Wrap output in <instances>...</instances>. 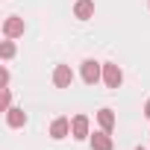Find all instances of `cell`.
<instances>
[{
  "label": "cell",
  "instance_id": "6da1fadb",
  "mask_svg": "<svg viewBox=\"0 0 150 150\" xmlns=\"http://www.w3.org/2000/svg\"><path fill=\"white\" fill-rule=\"evenodd\" d=\"M83 80H86L88 86H94L97 80H103V65L94 62V59H86V62H83Z\"/></svg>",
  "mask_w": 150,
  "mask_h": 150
},
{
  "label": "cell",
  "instance_id": "7a4b0ae2",
  "mask_svg": "<svg viewBox=\"0 0 150 150\" xmlns=\"http://www.w3.org/2000/svg\"><path fill=\"white\" fill-rule=\"evenodd\" d=\"M103 83H106L109 88H118V86L124 83V74H121V68H118L115 62H106V65H103Z\"/></svg>",
  "mask_w": 150,
  "mask_h": 150
},
{
  "label": "cell",
  "instance_id": "3957f363",
  "mask_svg": "<svg viewBox=\"0 0 150 150\" xmlns=\"http://www.w3.org/2000/svg\"><path fill=\"white\" fill-rule=\"evenodd\" d=\"M71 83H74L71 65H56V71H53V86H56V88H68Z\"/></svg>",
  "mask_w": 150,
  "mask_h": 150
},
{
  "label": "cell",
  "instance_id": "277c9868",
  "mask_svg": "<svg viewBox=\"0 0 150 150\" xmlns=\"http://www.w3.org/2000/svg\"><path fill=\"white\" fill-rule=\"evenodd\" d=\"M71 135L80 138V141L88 138V118H86V115H77V118L71 121Z\"/></svg>",
  "mask_w": 150,
  "mask_h": 150
},
{
  "label": "cell",
  "instance_id": "5b68a950",
  "mask_svg": "<svg viewBox=\"0 0 150 150\" xmlns=\"http://www.w3.org/2000/svg\"><path fill=\"white\" fill-rule=\"evenodd\" d=\"M50 135H53L56 141H62L65 135H71V121H68V118H56V121L50 124Z\"/></svg>",
  "mask_w": 150,
  "mask_h": 150
},
{
  "label": "cell",
  "instance_id": "8992f818",
  "mask_svg": "<svg viewBox=\"0 0 150 150\" xmlns=\"http://www.w3.org/2000/svg\"><path fill=\"white\" fill-rule=\"evenodd\" d=\"M3 33H6V38L24 35V21H21V18H6V21H3Z\"/></svg>",
  "mask_w": 150,
  "mask_h": 150
},
{
  "label": "cell",
  "instance_id": "52a82bcc",
  "mask_svg": "<svg viewBox=\"0 0 150 150\" xmlns=\"http://www.w3.org/2000/svg\"><path fill=\"white\" fill-rule=\"evenodd\" d=\"M74 15L80 21H88L94 15V0H77V3H74Z\"/></svg>",
  "mask_w": 150,
  "mask_h": 150
},
{
  "label": "cell",
  "instance_id": "ba28073f",
  "mask_svg": "<svg viewBox=\"0 0 150 150\" xmlns=\"http://www.w3.org/2000/svg\"><path fill=\"white\" fill-rule=\"evenodd\" d=\"M91 147H94V150H112L115 144H112V135L103 129V132H94V135H91Z\"/></svg>",
  "mask_w": 150,
  "mask_h": 150
},
{
  "label": "cell",
  "instance_id": "9c48e42d",
  "mask_svg": "<svg viewBox=\"0 0 150 150\" xmlns=\"http://www.w3.org/2000/svg\"><path fill=\"white\" fill-rule=\"evenodd\" d=\"M6 124H9V127H24V124H27V112L9 106V109H6Z\"/></svg>",
  "mask_w": 150,
  "mask_h": 150
},
{
  "label": "cell",
  "instance_id": "30bf717a",
  "mask_svg": "<svg viewBox=\"0 0 150 150\" xmlns=\"http://www.w3.org/2000/svg\"><path fill=\"white\" fill-rule=\"evenodd\" d=\"M97 124L109 132V129L115 127V112H112V109H100V112H97Z\"/></svg>",
  "mask_w": 150,
  "mask_h": 150
},
{
  "label": "cell",
  "instance_id": "8fae6325",
  "mask_svg": "<svg viewBox=\"0 0 150 150\" xmlns=\"http://www.w3.org/2000/svg\"><path fill=\"white\" fill-rule=\"evenodd\" d=\"M0 56H3V59H12V56H15V44H12V41H3V44H0Z\"/></svg>",
  "mask_w": 150,
  "mask_h": 150
},
{
  "label": "cell",
  "instance_id": "7c38bea8",
  "mask_svg": "<svg viewBox=\"0 0 150 150\" xmlns=\"http://www.w3.org/2000/svg\"><path fill=\"white\" fill-rule=\"evenodd\" d=\"M9 100H12V94H9V88H3V100H0V103H3V112L9 109Z\"/></svg>",
  "mask_w": 150,
  "mask_h": 150
},
{
  "label": "cell",
  "instance_id": "4fadbf2b",
  "mask_svg": "<svg viewBox=\"0 0 150 150\" xmlns=\"http://www.w3.org/2000/svg\"><path fill=\"white\" fill-rule=\"evenodd\" d=\"M0 86H3V88L9 86V71H6V68H3V71H0Z\"/></svg>",
  "mask_w": 150,
  "mask_h": 150
},
{
  "label": "cell",
  "instance_id": "5bb4252c",
  "mask_svg": "<svg viewBox=\"0 0 150 150\" xmlns=\"http://www.w3.org/2000/svg\"><path fill=\"white\" fill-rule=\"evenodd\" d=\"M144 115H147V118H150V100H147V103H144Z\"/></svg>",
  "mask_w": 150,
  "mask_h": 150
},
{
  "label": "cell",
  "instance_id": "9a60e30c",
  "mask_svg": "<svg viewBox=\"0 0 150 150\" xmlns=\"http://www.w3.org/2000/svg\"><path fill=\"white\" fill-rule=\"evenodd\" d=\"M135 150H144V147H135Z\"/></svg>",
  "mask_w": 150,
  "mask_h": 150
}]
</instances>
